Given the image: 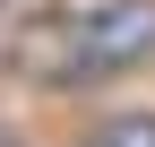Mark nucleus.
Returning <instances> with one entry per match:
<instances>
[{"label":"nucleus","mask_w":155,"mask_h":147,"mask_svg":"<svg viewBox=\"0 0 155 147\" xmlns=\"http://www.w3.org/2000/svg\"><path fill=\"white\" fill-rule=\"evenodd\" d=\"M138 52H155V0H95V9L61 17V61L52 78H112Z\"/></svg>","instance_id":"f257e3e1"},{"label":"nucleus","mask_w":155,"mask_h":147,"mask_svg":"<svg viewBox=\"0 0 155 147\" xmlns=\"http://www.w3.org/2000/svg\"><path fill=\"white\" fill-rule=\"evenodd\" d=\"M104 147H155V121H112Z\"/></svg>","instance_id":"f03ea898"}]
</instances>
